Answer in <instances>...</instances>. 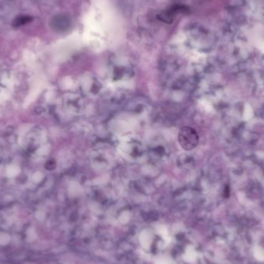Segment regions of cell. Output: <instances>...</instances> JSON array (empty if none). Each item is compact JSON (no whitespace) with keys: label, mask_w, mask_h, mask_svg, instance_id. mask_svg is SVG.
I'll return each instance as SVG.
<instances>
[{"label":"cell","mask_w":264,"mask_h":264,"mask_svg":"<svg viewBox=\"0 0 264 264\" xmlns=\"http://www.w3.org/2000/svg\"><path fill=\"white\" fill-rule=\"evenodd\" d=\"M178 140L183 149L191 151L197 147L199 137L196 130L190 127H183L179 131Z\"/></svg>","instance_id":"obj_1"},{"label":"cell","mask_w":264,"mask_h":264,"mask_svg":"<svg viewBox=\"0 0 264 264\" xmlns=\"http://www.w3.org/2000/svg\"><path fill=\"white\" fill-rule=\"evenodd\" d=\"M10 240V237L8 234L3 233H0V244L6 245Z\"/></svg>","instance_id":"obj_2"}]
</instances>
